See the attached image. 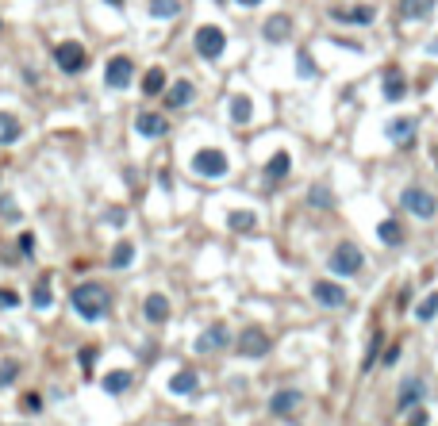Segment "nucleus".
<instances>
[{
	"label": "nucleus",
	"mask_w": 438,
	"mask_h": 426,
	"mask_svg": "<svg viewBox=\"0 0 438 426\" xmlns=\"http://www.w3.org/2000/svg\"><path fill=\"white\" fill-rule=\"evenodd\" d=\"M69 303H73V311H77L81 319H88V323H97V319H104L108 311H112V296H108V288L104 284H77V288L69 292Z\"/></svg>",
	"instance_id": "1"
},
{
	"label": "nucleus",
	"mask_w": 438,
	"mask_h": 426,
	"mask_svg": "<svg viewBox=\"0 0 438 426\" xmlns=\"http://www.w3.org/2000/svg\"><path fill=\"white\" fill-rule=\"evenodd\" d=\"M361 265H365V253H361L358 242H339L331 253V269L339 273V277H354V273H361Z\"/></svg>",
	"instance_id": "2"
},
{
	"label": "nucleus",
	"mask_w": 438,
	"mask_h": 426,
	"mask_svg": "<svg viewBox=\"0 0 438 426\" xmlns=\"http://www.w3.org/2000/svg\"><path fill=\"white\" fill-rule=\"evenodd\" d=\"M400 203H404L415 219H435L438 215V200L427 192V188H404V192H400Z\"/></svg>",
	"instance_id": "3"
},
{
	"label": "nucleus",
	"mask_w": 438,
	"mask_h": 426,
	"mask_svg": "<svg viewBox=\"0 0 438 426\" xmlns=\"http://www.w3.org/2000/svg\"><path fill=\"white\" fill-rule=\"evenodd\" d=\"M193 42H196V54H200V58H208V62H215V58H219V54L227 50V35H223L219 27H212V23L196 31Z\"/></svg>",
	"instance_id": "4"
},
{
	"label": "nucleus",
	"mask_w": 438,
	"mask_h": 426,
	"mask_svg": "<svg viewBox=\"0 0 438 426\" xmlns=\"http://www.w3.org/2000/svg\"><path fill=\"white\" fill-rule=\"evenodd\" d=\"M227 169H231V162L223 150H196L193 154V173L200 177H223Z\"/></svg>",
	"instance_id": "5"
},
{
	"label": "nucleus",
	"mask_w": 438,
	"mask_h": 426,
	"mask_svg": "<svg viewBox=\"0 0 438 426\" xmlns=\"http://www.w3.org/2000/svg\"><path fill=\"white\" fill-rule=\"evenodd\" d=\"M312 300L319 303V308H346V303H350V292L342 288V284H334V281H315Z\"/></svg>",
	"instance_id": "6"
},
{
	"label": "nucleus",
	"mask_w": 438,
	"mask_h": 426,
	"mask_svg": "<svg viewBox=\"0 0 438 426\" xmlns=\"http://www.w3.org/2000/svg\"><path fill=\"white\" fill-rule=\"evenodd\" d=\"M269 349H273V342L265 330H258V327L243 330V338H239V353H243V358H265Z\"/></svg>",
	"instance_id": "7"
},
{
	"label": "nucleus",
	"mask_w": 438,
	"mask_h": 426,
	"mask_svg": "<svg viewBox=\"0 0 438 426\" xmlns=\"http://www.w3.org/2000/svg\"><path fill=\"white\" fill-rule=\"evenodd\" d=\"M300 403H304V396L296 392V388H281V392H273L269 411L277 418H292V415H300Z\"/></svg>",
	"instance_id": "8"
},
{
	"label": "nucleus",
	"mask_w": 438,
	"mask_h": 426,
	"mask_svg": "<svg viewBox=\"0 0 438 426\" xmlns=\"http://www.w3.org/2000/svg\"><path fill=\"white\" fill-rule=\"evenodd\" d=\"M54 58H58V66L66 69V73H81V69H85V62H88V54H85V47H81V42H58Z\"/></svg>",
	"instance_id": "9"
},
{
	"label": "nucleus",
	"mask_w": 438,
	"mask_h": 426,
	"mask_svg": "<svg viewBox=\"0 0 438 426\" xmlns=\"http://www.w3.org/2000/svg\"><path fill=\"white\" fill-rule=\"evenodd\" d=\"M227 342H231V330H227V323H212V327L196 338V353H215V349H223Z\"/></svg>",
	"instance_id": "10"
},
{
	"label": "nucleus",
	"mask_w": 438,
	"mask_h": 426,
	"mask_svg": "<svg viewBox=\"0 0 438 426\" xmlns=\"http://www.w3.org/2000/svg\"><path fill=\"white\" fill-rule=\"evenodd\" d=\"M131 77H135L131 58H112V62H108V69H104L108 88H127V85H131Z\"/></svg>",
	"instance_id": "11"
},
{
	"label": "nucleus",
	"mask_w": 438,
	"mask_h": 426,
	"mask_svg": "<svg viewBox=\"0 0 438 426\" xmlns=\"http://www.w3.org/2000/svg\"><path fill=\"white\" fill-rule=\"evenodd\" d=\"M135 131H138L143 138H162V135L169 131V123H166V116H158V112H138Z\"/></svg>",
	"instance_id": "12"
},
{
	"label": "nucleus",
	"mask_w": 438,
	"mask_h": 426,
	"mask_svg": "<svg viewBox=\"0 0 438 426\" xmlns=\"http://www.w3.org/2000/svg\"><path fill=\"white\" fill-rule=\"evenodd\" d=\"M423 392H427V384H423V380H404V384H400V411H411V407H419L423 403Z\"/></svg>",
	"instance_id": "13"
},
{
	"label": "nucleus",
	"mask_w": 438,
	"mask_h": 426,
	"mask_svg": "<svg viewBox=\"0 0 438 426\" xmlns=\"http://www.w3.org/2000/svg\"><path fill=\"white\" fill-rule=\"evenodd\" d=\"M262 35H265L269 42H284V39L292 35V20L284 16V12H277V16H269V20H265Z\"/></svg>",
	"instance_id": "14"
},
{
	"label": "nucleus",
	"mask_w": 438,
	"mask_h": 426,
	"mask_svg": "<svg viewBox=\"0 0 438 426\" xmlns=\"http://www.w3.org/2000/svg\"><path fill=\"white\" fill-rule=\"evenodd\" d=\"M389 138L396 146H411V142H415V119H408V116L392 119V123H389Z\"/></svg>",
	"instance_id": "15"
},
{
	"label": "nucleus",
	"mask_w": 438,
	"mask_h": 426,
	"mask_svg": "<svg viewBox=\"0 0 438 426\" xmlns=\"http://www.w3.org/2000/svg\"><path fill=\"white\" fill-rule=\"evenodd\" d=\"M193 97H196L193 81H173V85L166 88V104L169 108H188V104H193Z\"/></svg>",
	"instance_id": "16"
},
{
	"label": "nucleus",
	"mask_w": 438,
	"mask_h": 426,
	"mask_svg": "<svg viewBox=\"0 0 438 426\" xmlns=\"http://www.w3.org/2000/svg\"><path fill=\"white\" fill-rule=\"evenodd\" d=\"M292 173V158H289V150H277V154L265 162V181H281V177H289Z\"/></svg>",
	"instance_id": "17"
},
{
	"label": "nucleus",
	"mask_w": 438,
	"mask_h": 426,
	"mask_svg": "<svg viewBox=\"0 0 438 426\" xmlns=\"http://www.w3.org/2000/svg\"><path fill=\"white\" fill-rule=\"evenodd\" d=\"M143 311H146V319L150 323H166L169 319V300L162 296V292H154V296H146Z\"/></svg>",
	"instance_id": "18"
},
{
	"label": "nucleus",
	"mask_w": 438,
	"mask_h": 426,
	"mask_svg": "<svg viewBox=\"0 0 438 426\" xmlns=\"http://www.w3.org/2000/svg\"><path fill=\"white\" fill-rule=\"evenodd\" d=\"M435 12V0H400V16L404 20H427Z\"/></svg>",
	"instance_id": "19"
},
{
	"label": "nucleus",
	"mask_w": 438,
	"mask_h": 426,
	"mask_svg": "<svg viewBox=\"0 0 438 426\" xmlns=\"http://www.w3.org/2000/svg\"><path fill=\"white\" fill-rule=\"evenodd\" d=\"M404 92H408V81H404V73H400L396 66L385 69V97H389V100H404Z\"/></svg>",
	"instance_id": "20"
},
{
	"label": "nucleus",
	"mask_w": 438,
	"mask_h": 426,
	"mask_svg": "<svg viewBox=\"0 0 438 426\" xmlns=\"http://www.w3.org/2000/svg\"><path fill=\"white\" fill-rule=\"evenodd\" d=\"M196 388H200V377H196L193 368H181V373L169 380V392H173V396H188V392H196Z\"/></svg>",
	"instance_id": "21"
},
{
	"label": "nucleus",
	"mask_w": 438,
	"mask_h": 426,
	"mask_svg": "<svg viewBox=\"0 0 438 426\" xmlns=\"http://www.w3.org/2000/svg\"><path fill=\"white\" fill-rule=\"evenodd\" d=\"M23 135V127L16 116H8V112H0V146H12L16 138Z\"/></svg>",
	"instance_id": "22"
},
{
	"label": "nucleus",
	"mask_w": 438,
	"mask_h": 426,
	"mask_svg": "<svg viewBox=\"0 0 438 426\" xmlns=\"http://www.w3.org/2000/svg\"><path fill=\"white\" fill-rule=\"evenodd\" d=\"M377 238L385 246H400L404 242V227L396 223V219H380V227H377Z\"/></svg>",
	"instance_id": "23"
},
{
	"label": "nucleus",
	"mask_w": 438,
	"mask_h": 426,
	"mask_svg": "<svg viewBox=\"0 0 438 426\" xmlns=\"http://www.w3.org/2000/svg\"><path fill=\"white\" fill-rule=\"evenodd\" d=\"M131 373H127V368H116V373H108L104 377V392L108 396H119V392H127V388H131Z\"/></svg>",
	"instance_id": "24"
},
{
	"label": "nucleus",
	"mask_w": 438,
	"mask_h": 426,
	"mask_svg": "<svg viewBox=\"0 0 438 426\" xmlns=\"http://www.w3.org/2000/svg\"><path fill=\"white\" fill-rule=\"evenodd\" d=\"M331 16L339 23H373V8H334Z\"/></svg>",
	"instance_id": "25"
},
{
	"label": "nucleus",
	"mask_w": 438,
	"mask_h": 426,
	"mask_svg": "<svg viewBox=\"0 0 438 426\" xmlns=\"http://www.w3.org/2000/svg\"><path fill=\"white\" fill-rule=\"evenodd\" d=\"M227 227L239 231V234H250L254 227H258V215H254V212H231V215H227Z\"/></svg>",
	"instance_id": "26"
},
{
	"label": "nucleus",
	"mask_w": 438,
	"mask_h": 426,
	"mask_svg": "<svg viewBox=\"0 0 438 426\" xmlns=\"http://www.w3.org/2000/svg\"><path fill=\"white\" fill-rule=\"evenodd\" d=\"M162 88H166V69H146V77H143V92L146 97H158V92H162Z\"/></svg>",
	"instance_id": "27"
},
{
	"label": "nucleus",
	"mask_w": 438,
	"mask_h": 426,
	"mask_svg": "<svg viewBox=\"0 0 438 426\" xmlns=\"http://www.w3.org/2000/svg\"><path fill=\"white\" fill-rule=\"evenodd\" d=\"M181 12V0H150V16L154 20H173Z\"/></svg>",
	"instance_id": "28"
},
{
	"label": "nucleus",
	"mask_w": 438,
	"mask_h": 426,
	"mask_svg": "<svg viewBox=\"0 0 438 426\" xmlns=\"http://www.w3.org/2000/svg\"><path fill=\"white\" fill-rule=\"evenodd\" d=\"M250 116H254L250 97H231V119L234 123H250Z\"/></svg>",
	"instance_id": "29"
},
{
	"label": "nucleus",
	"mask_w": 438,
	"mask_h": 426,
	"mask_svg": "<svg viewBox=\"0 0 438 426\" xmlns=\"http://www.w3.org/2000/svg\"><path fill=\"white\" fill-rule=\"evenodd\" d=\"M131 262H135V246H131V242H119L116 250H112V269H127Z\"/></svg>",
	"instance_id": "30"
},
{
	"label": "nucleus",
	"mask_w": 438,
	"mask_h": 426,
	"mask_svg": "<svg viewBox=\"0 0 438 426\" xmlns=\"http://www.w3.org/2000/svg\"><path fill=\"white\" fill-rule=\"evenodd\" d=\"M435 315H438V292H430L427 300H423V303L415 308V319H419V323H430Z\"/></svg>",
	"instance_id": "31"
},
{
	"label": "nucleus",
	"mask_w": 438,
	"mask_h": 426,
	"mask_svg": "<svg viewBox=\"0 0 438 426\" xmlns=\"http://www.w3.org/2000/svg\"><path fill=\"white\" fill-rule=\"evenodd\" d=\"M308 203H312V208H331V203H334V196L327 192V184H315L312 192H308Z\"/></svg>",
	"instance_id": "32"
},
{
	"label": "nucleus",
	"mask_w": 438,
	"mask_h": 426,
	"mask_svg": "<svg viewBox=\"0 0 438 426\" xmlns=\"http://www.w3.org/2000/svg\"><path fill=\"white\" fill-rule=\"evenodd\" d=\"M31 303H35V308H50V284H47V281L35 284V292H31Z\"/></svg>",
	"instance_id": "33"
},
{
	"label": "nucleus",
	"mask_w": 438,
	"mask_h": 426,
	"mask_svg": "<svg viewBox=\"0 0 438 426\" xmlns=\"http://www.w3.org/2000/svg\"><path fill=\"white\" fill-rule=\"evenodd\" d=\"M380 342H385V334H380V330H373V338H369V353H365V368H369L373 361H377V349H380Z\"/></svg>",
	"instance_id": "34"
},
{
	"label": "nucleus",
	"mask_w": 438,
	"mask_h": 426,
	"mask_svg": "<svg viewBox=\"0 0 438 426\" xmlns=\"http://www.w3.org/2000/svg\"><path fill=\"white\" fill-rule=\"evenodd\" d=\"M16 373H20V365H16V361H8V365H0V388H8L12 380H16Z\"/></svg>",
	"instance_id": "35"
},
{
	"label": "nucleus",
	"mask_w": 438,
	"mask_h": 426,
	"mask_svg": "<svg viewBox=\"0 0 438 426\" xmlns=\"http://www.w3.org/2000/svg\"><path fill=\"white\" fill-rule=\"evenodd\" d=\"M300 77H315V66H312V54H308V50H300Z\"/></svg>",
	"instance_id": "36"
},
{
	"label": "nucleus",
	"mask_w": 438,
	"mask_h": 426,
	"mask_svg": "<svg viewBox=\"0 0 438 426\" xmlns=\"http://www.w3.org/2000/svg\"><path fill=\"white\" fill-rule=\"evenodd\" d=\"M0 308H20V296L8 288H0Z\"/></svg>",
	"instance_id": "37"
},
{
	"label": "nucleus",
	"mask_w": 438,
	"mask_h": 426,
	"mask_svg": "<svg viewBox=\"0 0 438 426\" xmlns=\"http://www.w3.org/2000/svg\"><path fill=\"white\" fill-rule=\"evenodd\" d=\"M0 212L8 215V219H20V212H16V203H12V196H0Z\"/></svg>",
	"instance_id": "38"
},
{
	"label": "nucleus",
	"mask_w": 438,
	"mask_h": 426,
	"mask_svg": "<svg viewBox=\"0 0 438 426\" xmlns=\"http://www.w3.org/2000/svg\"><path fill=\"white\" fill-rule=\"evenodd\" d=\"M108 223H112V227H123L127 223V212H123V208H112V212H108Z\"/></svg>",
	"instance_id": "39"
},
{
	"label": "nucleus",
	"mask_w": 438,
	"mask_h": 426,
	"mask_svg": "<svg viewBox=\"0 0 438 426\" xmlns=\"http://www.w3.org/2000/svg\"><path fill=\"white\" fill-rule=\"evenodd\" d=\"M20 407H23V411H39L42 399H39V396H23V399H20Z\"/></svg>",
	"instance_id": "40"
},
{
	"label": "nucleus",
	"mask_w": 438,
	"mask_h": 426,
	"mask_svg": "<svg viewBox=\"0 0 438 426\" xmlns=\"http://www.w3.org/2000/svg\"><path fill=\"white\" fill-rule=\"evenodd\" d=\"M93 361H97V349H81V365H93Z\"/></svg>",
	"instance_id": "41"
},
{
	"label": "nucleus",
	"mask_w": 438,
	"mask_h": 426,
	"mask_svg": "<svg viewBox=\"0 0 438 426\" xmlns=\"http://www.w3.org/2000/svg\"><path fill=\"white\" fill-rule=\"evenodd\" d=\"M31 246H35V238H31V234H23V238H20V250L31 253Z\"/></svg>",
	"instance_id": "42"
},
{
	"label": "nucleus",
	"mask_w": 438,
	"mask_h": 426,
	"mask_svg": "<svg viewBox=\"0 0 438 426\" xmlns=\"http://www.w3.org/2000/svg\"><path fill=\"white\" fill-rule=\"evenodd\" d=\"M396 358H400V346H389V353H385V365H392Z\"/></svg>",
	"instance_id": "43"
},
{
	"label": "nucleus",
	"mask_w": 438,
	"mask_h": 426,
	"mask_svg": "<svg viewBox=\"0 0 438 426\" xmlns=\"http://www.w3.org/2000/svg\"><path fill=\"white\" fill-rule=\"evenodd\" d=\"M239 4H243V8H258V4H262V0H239Z\"/></svg>",
	"instance_id": "44"
},
{
	"label": "nucleus",
	"mask_w": 438,
	"mask_h": 426,
	"mask_svg": "<svg viewBox=\"0 0 438 426\" xmlns=\"http://www.w3.org/2000/svg\"><path fill=\"white\" fill-rule=\"evenodd\" d=\"M430 158H435V169H438V142H435V150H430Z\"/></svg>",
	"instance_id": "45"
},
{
	"label": "nucleus",
	"mask_w": 438,
	"mask_h": 426,
	"mask_svg": "<svg viewBox=\"0 0 438 426\" xmlns=\"http://www.w3.org/2000/svg\"><path fill=\"white\" fill-rule=\"evenodd\" d=\"M108 4H112V8H123V0H108Z\"/></svg>",
	"instance_id": "46"
}]
</instances>
